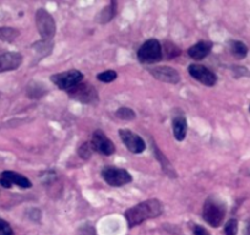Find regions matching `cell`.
I'll return each instance as SVG.
<instances>
[{"instance_id":"ba28073f","label":"cell","mask_w":250,"mask_h":235,"mask_svg":"<svg viewBox=\"0 0 250 235\" xmlns=\"http://www.w3.org/2000/svg\"><path fill=\"white\" fill-rule=\"evenodd\" d=\"M119 136L122 138L123 143L125 145V147L128 148L131 153L138 155V153H143L145 151V141L138 134L133 133L130 130H126V129H123V130H119Z\"/></svg>"},{"instance_id":"4fadbf2b","label":"cell","mask_w":250,"mask_h":235,"mask_svg":"<svg viewBox=\"0 0 250 235\" xmlns=\"http://www.w3.org/2000/svg\"><path fill=\"white\" fill-rule=\"evenodd\" d=\"M148 71H150V74L153 78L162 81V82L173 83V85H175V83H178L180 81V76L179 74H178V71L169 68V66H160V68L148 69Z\"/></svg>"},{"instance_id":"8fae6325","label":"cell","mask_w":250,"mask_h":235,"mask_svg":"<svg viewBox=\"0 0 250 235\" xmlns=\"http://www.w3.org/2000/svg\"><path fill=\"white\" fill-rule=\"evenodd\" d=\"M92 148L98 153L104 156H110L114 153L115 147L112 141L105 136V134L101 130H96L92 135Z\"/></svg>"},{"instance_id":"5bb4252c","label":"cell","mask_w":250,"mask_h":235,"mask_svg":"<svg viewBox=\"0 0 250 235\" xmlns=\"http://www.w3.org/2000/svg\"><path fill=\"white\" fill-rule=\"evenodd\" d=\"M211 48H212V43L204 40V42H199L195 45L189 48L188 54H189L190 58L195 59V60H203L204 58H206L210 54Z\"/></svg>"},{"instance_id":"3957f363","label":"cell","mask_w":250,"mask_h":235,"mask_svg":"<svg viewBox=\"0 0 250 235\" xmlns=\"http://www.w3.org/2000/svg\"><path fill=\"white\" fill-rule=\"evenodd\" d=\"M163 52L161 43L155 38L146 40L138 52V59L144 64H155L162 60Z\"/></svg>"},{"instance_id":"ffe728a7","label":"cell","mask_w":250,"mask_h":235,"mask_svg":"<svg viewBox=\"0 0 250 235\" xmlns=\"http://www.w3.org/2000/svg\"><path fill=\"white\" fill-rule=\"evenodd\" d=\"M115 115H117L119 119H122V120H133V119L136 118L135 112H134L133 109H130V108L126 107L119 108V109L117 110V113H115Z\"/></svg>"},{"instance_id":"d4e9b609","label":"cell","mask_w":250,"mask_h":235,"mask_svg":"<svg viewBox=\"0 0 250 235\" xmlns=\"http://www.w3.org/2000/svg\"><path fill=\"white\" fill-rule=\"evenodd\" d=\"M79 235H97V233L92 225L85 224L79 229Z\"/></svg>"},{"instance_id":"52a82bcc","label":"cell","mask_w":250,"mask_h":235,"mask_svg":"<svg viewBox=\"0 0 250 235\" xmlns=\"http://www.w3.org/2000/svg\"><path fill=\"white\" fill-rule=\"evenodd\" d=\"M68 95L70 96L73 99L79 100L81 103H86V104H90V103L97 102L98 99V93L95 90L92 85L90 83H79L78 86H75L74 88H71L70 91H68Z\"/></svg>"},{"instance_id":"8992f818","label":"cell","mask_w":250,"mask_h":235,"mask_svg":"<svg viewBox=\"0 0 250 235\" xmlns=\"http://www.w3.org/2000/svg\"><path fill=\"white\" fill-rule=\"evenodd\" d=\"M102 176L105 183L109 184L110 186H114V188L126 185L133 180L130 173L126 172L125 169H122V168L110 167V165L103 168Z\"/></svg>"},{"instance_id":"6da1fadb","label":"cell","mask_w":250,"mask_h":235,"mask_svg":"<svg viewBox=\"0 0 250 235\" xmlns=\"http://www.w3.org/2000/svg\"><path fill=\"white\" fill-rule=\"evenodd\" d=\"M162 203L158 200H147L138 203L125 212V219L130 228L141 224L145 220L156 218L162 215Z\"/></svg>"},{"instance_id":"277c9868","label":"cell","mask_w":250,"mask_h":235,"mask_svg":"<svg viewBox=\"0 0 250 235\" xmlns=\"http://www.w3.org/2000/svg\"><path fill=\"white\" fill-rule=\"evenodd\" d=\"M83 78V74L79 70H69L65 73H60L52 75L50 80L54 85H57L60 90L62 91H70L79 83H81Z\"/></svg>"},{"instance_id":"44dd1931","label":"cell","mask_w":250,"mask_h":235,"mask_svg":"<svg viewBox=\"0 0 250 235\" xmlns=\"http://www.w3.org/2000/svg\"><path fill=\"white\" fill-rule=\"evenodd\" d=\"M117 78H118L117 73L113 70L103 71V73L98 74V76H97V78L101 81V82H105V83L113 82V81H114Z\"/></svg>"},{"instance_id":"7a4b0ae2","label":"cell","mask_w":250,"mask_h":235,"mask_svg":"<svg viewBox=\"0 0 250 235\" xmlns=\"http://www.w3.org/2000/svg\"><path fill=\"white\" fill-rule=\"evenodd\" d=\"M226 215V206L215 196H210L203 207V218L213 228L220 227Z\"/></svg>"},{"instance_id":"7c38bea8","label":"cell","mask_w":250,"mask_h":235,"mask_svg":"<svg viewBox=\"0 0 250 235\" xmlns=\"http://www.w3.org/2000/svg\"><path fill=\"white\" fill-rule=\"evenodd\" d=\"M22 60L23 58L20 53H4V54L0 55V73L16 70L18 68H20Z\"/></svg>"},{"instance_id":"cb8c5ba5","label":"cell","mask_w":250,"mask_h":235,"mask_svg":"<svg viewBox=\"0 0 250 235\" xmlns=\"http://www.w3.org/2000/svg\"><path fill=\"white\" fill-rule=\"evenodd\" d=\"M0 235H14L10 224L1 218H0Z\"/></svg>"},{"instance_id":"7402d4cb","label":"cell","mask_w":250,"mask_h":235,"mask_svg":"<svg viewBox=\"0 0 250 235\" xmlns=\"http://www.w3.org/2000/svg\"><path fill=\"white\" fill-rule=\"evenodd\" d=\"M92 152H93L92 145L88 142L83 143V145L80 146V148H79V156H80L83 159H88V158L91 157V155H92Z\"/></svg>"},{"instance_id":"9c48e42d","label":"cell","mask_w":250,"mask_h":235,"mask_svg":"<svg viewBox=\"0 0 250 235\" xmlns=\"http://www.w3.org/2000/svg\"><path fill=\"white\" fill-rule=\"evenodd\" d=\"M189 74H190L191 78H194L196 81L203 83V85L208 86V87L215 86L216 82H217L216 74L204 65L193 64V65L189 66Z\"/></svg>"},{"instance_id":"ac0fdd59","label":"cell","mask_w":250,"mask_h":235,"mask_svg":"<svg viewBox=\"0 0 250 235\" xmlns=\"http://www.w3.org/2000/svg\"><path fill=\"white\" fill-rule=\"evenodd\" d=\"M153 152H155V155L157 156L156 158H157V159L161 162V164H162L163 170H165L168 175H170L172 178H175V173H173L172 165H170V163L167 160L166 156H163L162 153H161V151L157 150V147H156V146H153Z\"/></svg>"},{"instance_id":"5b68a950","label":"cell","mask_w":250,"mask_h":235,"mask_svg":"<svg viewBox=\"0 0 250 235\" xmlns=\"http://www.w3.org/2000/svg\"><path fill=\"white\" fill-rule=\"evenodd\" d=\"M36 25L43 40H50L55 35V22L48 11L38 9L36 13Z\"/></svg>"},{"instance_id":"484cf974","label":"cell","mask_w":250,"mask_h":235,"mask_svg":"<svg viewBox=\"0 0 250 235\" xmlns=\"http://www.w3.org/2000/svg\"><path fill=\"white\" fill-rule=\"evenodd\" d=\"M194 234L195 235H210V233H208L205 228L200 227V225H195V227H194Z\"/></svg>"},{"instance_id":"2e32d148","label":"cell","mask_w":250,"mask_h":235,"mask_svg":"<svg viewBox=\"0 0 250 235\" xmlns=\"http://www.w3.org/2000/svg\"><path fill=\"white\" fill-rule=\"evenodd\" d=\"M229 52L237 59H244L248 54V47L240 40H230L229 42Z\"/></svg>"},{"instance_id":"603a6c76","label":"cell","mask_w":250,"mask_h":235,"mask_svg":"<svg viewBox=\"0 0 250 235\" xmlns=\"http://www.w3.org/2000/svg\"><path fill=\"white\" fill-rule=\"evenodd\" d=\"M238 233V220L232 218L228 220L225 225V234L226 235H237Z\"/></svg>"},{"instance_id":"9a60e30c","label":"cell","mask_w":250,"mask_h":235,"mask_svg":"<svg viewBox=\"0 0 250 235\" xmlns=\"http://www.w3.org/2000/svg\"><path fill=\"white\" fill-rule=\"evenodd\" d=\"M173 135H174L175 140L183 141L187 136L188 130V123L187 119L184 117H175L173 119Z\"/></svg>"},{"instance_id":"30bf717a","label":"cell","mask_w":250,"mask_h":235,"mask_svg":"<svg viewBox=\"0 0 250 235\" xmlns=\"http://www.w3.org/2000/svg\"><path fill=\"white\" fill-rule=\"evenodd\" d=\"M14 184L22 189L32 188V183H31L26 176L18 174V173L15 172L8 170V172H4L3 174L0 175V185L3 186V188L10 189Z\"/></svg>"},{"instance_id":"d6986e66","label":"cell","mask_w":250,"mask_h":235,"mask_svg":"<svg viewBox=\"0 0 250 235\" xmlns=\"http://www.w3.org/2000/svg\"><path fill=\"white\" fill-rule=\"evenodd\" d=\"M19 31L11 27H0V39L4 42H13L18 38Z\"/></svg>"},{"instance_id":"e0dca14e","label":"cell","mask_w":250,"mask_h":235,"mask_svg":"<svg viewBox=\"0 0 250 235\" xmlns=\"http://www.w3.org/2000/svg\"><path fill=\"white\" fill-rule=\"evenodd\" d=\"M115 8H117V4H115L114 1H112L109 5L105 6V8L101 11L100 16H98V21H100L101 23L109 22V21L114 18Z\"/></svg>"}]
</instances>
